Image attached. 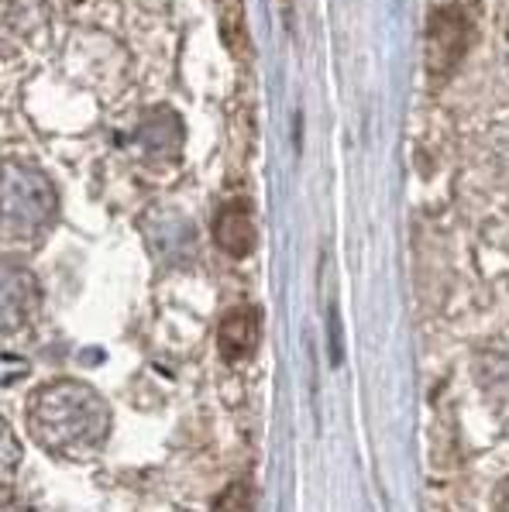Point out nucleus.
Segmentation results:
<instances>
[{"label":"nucleus","mask_w":509,"mask_h":512,"mask_svg":"<svg viewBox=\"0 0 509 512\" xmlns=\"http://www.w3.org/2000/svg\"><path fill=\"white\" fill-rule=\"evenodd\" d=\"M28 430L42 451L59 461H90L104 447L111 413L104 399L80 382H52L31 396Z\"/></svg>","instance_id":"nucleus-1"},{"label":"nucleus","mask_w":509,"mask_h":512,"mask_svg":"<svg viewBox=\"0 0 509 512\" xmlns=\"http://www.w3.org/2000/svg\"><path fill=\"white\" fill-rule=\"evenodd\" d=\"M472 42V25L458 7H437L427 21V62L434 73L451 69Z\"/></svg>","instance_id":"nucleus-2"},{"label":"nucleus","mask_w":509,"mask_h":512,"mask_svg":"<svg viewBox=\"0 0 509 512\" xmlns=\"http://www.w3.org/2000/svg\"><path fill=\"white\" fill-rule=\"evenodd\" d=\"M258 337H262V313L255 306H234L221 320L217 348H221L224 361H241L258 348Z\"/></svg>","instance_id":"nucleus-3"},{"label":"nucleus","mask_w":509,"mask_h":512,"mask_svg":"<svg viewBox=\"0 0 509 512\" xmlns=\"http://www.w3.org/2000/svg\"><path fill=\"white\" fill-rule=\"evenodd\" d=\"M214 241L221 244V251H227L231 258H248L255 251V217L252 207L245 200H234L217 214L214 220Z\"/></svg>","instance_id":"nucleus-4"},{"label":"nucleus","mask_w":509,"mask_h":512,"mask_svg":"<svg viewBox=\"0 0 509 512\" xmlns=\"http://www.w3.org/2000/svg\"><path fill=\"white\" fill-rule=\"evenodd\" d=\"M217 4V18H221V35L227 42V49L241 59H248V31H245V0H214Z\"/></svg>","instance_id":"nucleus-5"},{"label":"nucleus","mask_w":509,"mask_h":512,"mask_svg":"<svg viewBox=\"0 0 509 512\" xmlns=\"http://www.w3.org/2000/svg\"><path fill=\"white\" fill-rule=\"evenodd\" d=\"M214 512H252V488H248V485H231L221 499H217Z\"/></svg>","instance_id":"nucleus-6"},{"label":"nucleus","mask_w":509,"mask_h":512,"mask_svg":"<svg viewBox=\"0 0 509 512\" xmlns=\"http://www.w3.org/2000/svg\"><path fill=\"white\" fill-rule=\"evenodd\" d=\"M18 458H21L18 440H14V437H11V430L4 427V482L14 475V468H18Z\"/></svg>","instance_id":"nucleus-7"},{"label":"nucleus","mask_w":509,"mask_h":512,"mask_svg":"<svg viewBox=\"0 0 509 512\" xmlns=\"http://www.w3.org/2000/svg\"><path fill=\"white\" fill-rule=\"evenodd\" d=\"M492 509H496V512H509V478H506L503 485H499L496 499H492Z\"/></svg>","instance_id":"nucleus-8"},{"label":"nucleus","mask_w":509,"mask_h":512,"mask_svg":"<svg viewBox=\"0 0 509 512\" xmlns=\"http://www.w3.org/2000/svg\"><path fill=\"white\" fill-rule=\"evenodd\" d=\"M4 512H35V509H25V506H7Z\"/></svg>","instance_id":"nucleus-9"}]
</instances>
